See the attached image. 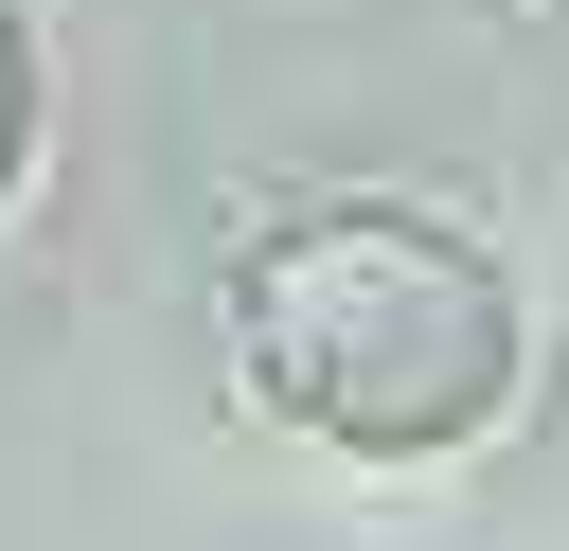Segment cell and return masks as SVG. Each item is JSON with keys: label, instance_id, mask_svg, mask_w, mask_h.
Masks as SVG:
<instances>
[{"label": "cell", "instance_id": "cell-1", "mask_svg": "<svg viewBox=\"0 0 569 551\" xmlns=\"http://www.w3.org/2000/svg\"><path fill=\"white\" fill-rule=\"evenodd\" d=\"M231 338H249L267 409H302L320 444H373V462H427V444L498 427V391H516V284L445 213H284L231 267Z\"/></svg>", "mask_w": 569, "mask_h": 551}, {"label": "cell", "instance_id": "cell-2", "mask_svg": "<svg viewBox=\"0 0 569 551\" xmlns=\"http://www.w3.org/2000/svg\"><path fill=\"white\" fill-rule=\"evenodd\" d=\"M18 142H36V53H18V0H0V196H18Z\"/></svg>", "mask_w": 569, "mask_h": 551}]
</instances>
